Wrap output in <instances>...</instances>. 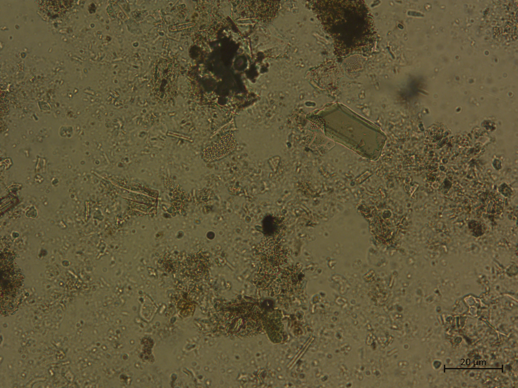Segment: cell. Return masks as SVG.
<instances>
[{"label": "cell", "mask_w": 518, "mask_h": 388, "mask_svg": "<svg viewBox=\"0 0 518 388\" xmlns=\"http://www.w3.org/2000/svg\"><path fill=\"white\" fill-rule=\"evenodd\" d=\"M313 8L324 29L332 38L338 56L366 53L373 46L375 31L365 2L316 1Z\"/></svg>", "instance_id": "obj_1"}, {"label": "cell", "mask_w": 518, "mask_h": 388, "mask_svg": "<svg viewBox=\"0 0 518 388\" xmlns=\"http://www.w3.org/2000/svg\"><path fill=\"white\" fill-rule=\"evenodd\" d=\"M237 147L234 134L229 132L222 135L213 144L204 150V157L207 161L221 159L233 152Z\"/></svg>", "instance_id": "obj_2"}]
</instances>
